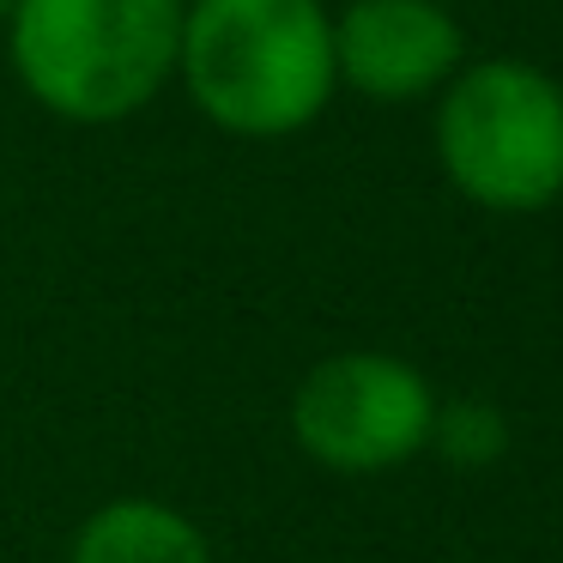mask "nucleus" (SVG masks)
Instances as JSON below:
<instances>
[{"mask_svg":"<svg viewBox=\"0 0 563 563\" xmlns=\"http://www.w3.org/2000/svg\"><path fill=\"white\" fill-rule=\"evenodd\" d=\"M442 176L485 212H545L563 195V86L527 62H478L437 110Z\"/></svg>","mask_w":563,"mask_h":563,"instance_id":"obj_3","label":"nucleus"},{"mask_svg":"<svg viewBox=\"0 0 563 563\" xmlns=\"http://www.w3.org/2000/svg\"><path fill=\"white\" fill-rule=\"evenodd\" d=\"M7 13H13V0H0V19H7Z\"/></svg>","mask_w":563,"mask_h":563,"instance_id":"obj_7","label":"nucleus"},{"mask_svg":"<svg viewBox=\"0 0 563 563\" xmlns=\"http://www.w3.org/2000/svg\"><path fill=\"white\" fill-rule=\"evenodd\" d=\"M67 563H212L207 533L158 497H115L86 515Z\"/></svg>","mask_w":563,"mask_h":563,"instance_id":"obj_6","label":"nucleus"},{"mask_svg":"<svg viewBox=\"0 0 563 563\" xmlns=\"http://www.w3.org/2000/svg\"><path fill=\"white\" fill-rule=\"evenodd\" d=\"M291 437L328 473H394L437 437V394L394 352H333L297 382Z\"/></svg>","mask_w":563,"mask_h":563,"instance_id":"obj_4","label":"nucleus"},{"mask_svg":"<svg viewBox=\"0 0 563 563\" xmlns=\"http://www.w3.org/2000/svg\"><path fill=\"white\" fill-rule=\"evenodd\" d=\"M461 25L437 0H352L333 19V79L369 103L430 98L461 67Z\"/></svg>","mask_w":563,"mask_h":563,"instance_id":"obj_5","label":"nucleus"},{"mask_svg":"<svg viewBox=\"0 0 563 563\" xmlns=\"http://www.w3.org/2000/svg\"><path fill=\"white\" fill-rule=\"evenodd\" d=\"M13 74L49 115L103 128L176 74L183 0H13Z\"/></svg>","mask_w":563,"mask_h":563,"instance_id":"obj_2","label":"nucleus"},{"mask_svg":"<svg viewBox=\"0 0 563 563\" xmlns=\"http://www.w3.org/2000/svg\"><path fill=\"white\" fill-rule=\"evenodd\" d=\"M195 110L236 140H285L333 98V19L321 0H188L176 43Z\"/></svg>","mask_w":563,"mask_h":563,"instance_id":"obj_1","label":"nucleus"}]
</instances>
